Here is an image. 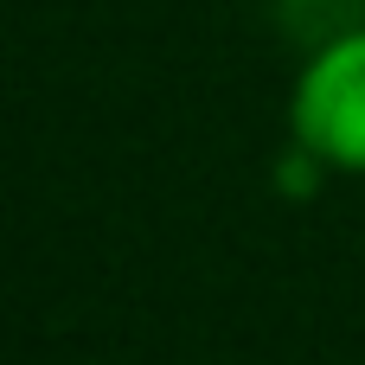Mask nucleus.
<instances>
[{
  "label": "nucleus",
  "mask_w": 365,
  "mask_h": 365,
  "mask_svg": "<svg viewBox=\"0 0 365 365\" xmlns=\"http://www.w3.org/2000/svg\"><path fill=\"white\" fill-rule=\"evenodd\" d=\"M289 135L314 167L365 173V26L334 32L289 90Z\"/></svg>",
  "instance_id": "f257e3e1"
}]
</instances>
